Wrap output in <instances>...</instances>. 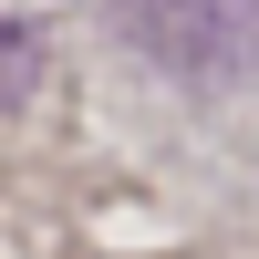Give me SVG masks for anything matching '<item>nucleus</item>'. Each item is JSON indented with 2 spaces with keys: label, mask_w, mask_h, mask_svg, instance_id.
Listing matches in <instances>:
<instances>
[{
  "label": "nucleus",
  "mask_w": 259,
  "mask_h": 259,
  "mask_svg": "<svg viewBox=\"0 0 259 259\" xmlns=\"http://www.w3.org/2000/svg\"><path fill=\"white\" fill-rule=\"evenodd\" d=\"M114 21L145 62H166L187 83L259 73V0H114Z\"/></svg>",
  "instance_id": "nucleus-1"
}]
</instances>
